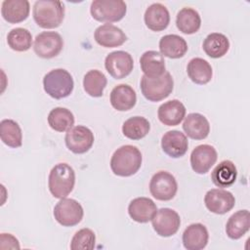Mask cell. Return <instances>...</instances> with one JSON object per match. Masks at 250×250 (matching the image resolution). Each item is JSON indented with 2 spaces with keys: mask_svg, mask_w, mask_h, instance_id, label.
<instances>
[{
  "mask_svg": "<svg viewBox=\"0 0 250 250\" xmlns=\"http://www.w3.org/2000/svg\"><path fill=\"white\" fill-rule=\"evenodd\" d=\"M142 153L132 145H125L117 148L110 159V169L119 177H130L136 174L142 166Z\"/></svg>",
  "mask_w": 250,
  "mask_h": 250,
  "instance_id": "cell-1",
  "label": "cell"
},
{
  "mask_svg": "<svg viewBox=\"0 0 250 250\" xmlns=\"http://www.w3.org/2000/svg\"><path fill=\"white\" fill-rule=\"evenodd\" d=\"M34 21L42 28L60 26L64 18V6L58 0H38L33 5Z\"/></svg>",
  "mask_w": 250,
  "mask_h": 250,
  "instance_id": "cell-2",
  "label": "cell"
},
{
  "mask_svg": "<svg viewBox=\"0 0 250 250\" xmlns=\"http://www.w3.org/2000/svg\"><path fill=\"white\" fill-rule=\"evenodd\" d=\"M75 185V172L67 163H58L50 171L48 188L51 194L56 198L66 197Z\"/></svg>",
  "mask_w": 250,
  "mask_h": 250,
  "instance_id": "cell-3",
  "label": "cell"
},
{
  "mask_svg": "<svg viewBox=\"0 0 250 250\" xmlns=\"http://www.w3.org/2000/svg\"><path fill=\"white\" fill-rule=\"evenodd\" d=\"M44 91L53 99L61 100L68 97L74 88L71 74L63 68H55L43 78Z\"/></svg>",
  "mask_w": 250,
  "mask_h": 250,
  "instance_id": "cell-4",
  "label": "cell"
},
{
  "mask_svg": "<svg viewBox=\"0 0 250 250\" xmlns=\"http://www.w3.org/2000/svg\"><path fill=\"white\" fill-rule=\"evenodd\" d=\"M174 80L170 72L165 71L161 76L150 78L143 75L141 91L144 97L150 102H159L166 99L173 91Z\"/></svg>",
  "mask_w": 250,
  "mask_h": 250,
  "instance_id": "cell-5",
  "label": "cell"
},
{
  "mask_svg": "<svg viewBox=\"0 0 250 250\" xmlns=\"http://www.w3.org/2000/svg\"><path fill=\"white\" fill-rule=\"evenodd\" d=\"M126 11V3L122 0H94L90 7L94 20L107 23L122 20Z\"/></svg>",
  "mask_w": 250,
  "mask_h": 250,
  "instance_id": "cell-6",
  "label": "cell"
},
{
  "mask_svg": "<svg viewBox=\"0 0 250 250\" xmlns=\"http://www.w3.org/2000/svg\"><path fill=\"white\" fill-rule=\"evenodd\" d=\"M81 204L72 198H62L54 207V217L62 227H73L83 219Z\"/></svg>",
  "mask_w": 250,
  "mask_h": 250,
  "instance_id": "cell-7",
  "label": "cell"
},
{
  "mask_svg": "<svg viewBox=\"0 0 250 250\" xmlns=\"http://www.w3.org/2000/svg\"><path fill=\"white\" fill-rule=\"evenodd\" d=\"M177 190V181L175 177L167 171H158L150 179L149 191L157 200H171L176 195Z\"/></svg>",
  "mask_w": 250,
  "mask_h": 250,
  "instance_id": "cell-8",
  "label": "cell"
},
{
  "mask_svg": "<svg viewBox=\"0 0 250 250\" xmlns=\"http://www.w3.org/2000/svg\"><path fill=\"white\" fill-rule=\"evenodd\" d=\"M63 47V40L56 31H43L36 35L33 43L34 53L42 59L58 56Z\"/></svg>",
  "mask_w": 250,
  "mask_h": 250,
  "instance_id": "cell-9",
  "label": "cell"
},
{
  "mask_svg": "<svg viewBox=\"0 0 250 250\" xmlns=\"http://www.w3.org/2000/svg\"><path fill=\"white\" fill-rule=\"evenodd\" d=\"M104 67L114 79H123L132 72L134 61L128 52L114 51L105 57Z\"/></svg>",
  "mask_w": 250,
  "mask_h": 250,
  "instance_id": "cell-10",
  "label": "cell"
},
{
  "mask_svg": "<svg viewBox=\"0 0 250 250\" xmlns=\"http://www.w3.org/2000/svg\"><path fill=\"white\" fill-rule=\"evenodd\" d=\"M64 142L70 151L75 154H82L92 147L94 134L88 127L77 125L67 131Z\"/></svg>",
  "mask_w": 250,
  "mask_h": 250,
  "instance_id": "cell-11",
  "label": "cell"
},
{
  "mask_svg": "<svg viewBox=\"0 0 250 250\" xmlns=\"http://www.w3.org/2000/svg\"><path fill=\"white\" fill-rule=\"evenodd\" d=\"M155 232L163 237H169L175 234L181 225L179 214L170 208H161L151 220Z\"/></svg>",
  "mask_w": 250,
  "mask_h": 250,
  "instance_id": "cell-12",
  "label": "cell"
},
{
  "mask_svg": "<svg viewBox=\"0 0 250 250\" xmlns=\"http://www.w3.org/2000/svg\"><path fill=\"white\" fill-rule=\"evenodd\" d=\"M204 203L210 212L223 215L234 207L235 198L229 190L223 188H213L206 192L204 196Z\"/></svg>",
  "mask_w": 250,
  "mask_h": 250,
  "instance_id": "cell-13",
  "label": "cell"
},
{
  "mask_svg": "<svg viewBox=\"0 0 250 250\" xmlns=\"http://www.w3.org/2000/svg\"><path fill=\"white\" fill-rule=\"evenodd\" d=\"M218 153L210 145H199L190 153V165L197 174H206L216 163Z\"/></svg>",
  "mask_w": 250,
  "mask_h": 250,
  "instance_id": "cell-14",
  "label": "cell"
},
{
  "mask_svg": "<svg viewBox=\"0 0 250 250\" xmlns=\"http://www.w3.org/2000/svg\"><path fill=\"white\" fill-rule=\"evenodd\" d=\"M188 142L187 136L178 130L166 132L161 139L162 150L172 158H179L188 151Z\"/></svg>",
  "mask_w": 250,
  "mask_h": 250,
  "instance_id": "cell-15",
  "label": "cell"
},
{
  "mask_svg": "<svg viewBox=\"0 0 250 250\" xmlns=\"http://www.w3.org/2000/svg\"><path fill=\"white\" fill-rule=\"evenodd\" d=\"M96 42L104 48H114L121 46L127 40L123 30L111 23H104L96 28L94 33Z\"/></svg>",
  "mask_w": 250,
  "mask_h": 250,
  "instance_id": "cell-16",
  "label": "cell"
},
{
  "mask_svg": "<svg viewBox=\"0 0 250 250\" xmlns=\"http://www.w3.org/2000/svg\"><path fill=\"white\" fill-rule=\"evenodd\" d=\"M156 212V204L148 197L134 198L128 206V214L131 219L141 224L151 221Z\"/></svg>",
  "mask_w": 250,
  "mask_h": 250,
  "instance_id": "cell-17",
  "label": "cell"
},
{
  "mask_svg": "<svg viewBox=\"0 0 250 250\" xmlns=\"http://www.w3.org/2000/svg\"><path fill=\"white\" fill-rule=\"evenodd\" d=\"M186 106L179 100H171L162 104L157 110L159 121L166 126L179 125L186 116Z\"/></svg>",
  "mask_w": 250,
  "mask_h": 250,
  "instance_id": "cell-18",
  "label": "cell"
},
{
  "mask_svg": "<svg viewBox=\"0 0 250 250\" xmlns=\"http://www.w3.org/2000/svg\"><path fill=\"white\" fill-rule=\"evenodd\" d=\"M109 102L114 109L127 111L135 106L137 95L135 90L128 84H119L111 90Z\"/></svg>",
  "mask_w": 250,
  "mask_h": 250,
  "instance_id": "cell-19",
  "label": "cell"
},
{
  "mask_svg": "<svg viewBox=\"0 0 250 250\" xmlns=\"http://www.w3.org/2000/svg\"><path fill=\"white\" fill-rule=\"evenodd\" d=\"M183 244L188 250H201L206 247L209 233L206 227L200 223L189 225L183 233Z\"/></svg>",
  "mask_w": 250,
  "mask_h": 250,
  "instance_id": "cell-20",
  "label": "cell"
},
{
  "mask_svg": "<svg viewBox=\"0 0 250 250\" xmlns=\"http://www.w3.org/2000/svg\"><path fill=\"white\" fill-rule=\"evenodd\" d=\"M145 23L152 31L164 30L170 22L168 9L161 3H153L147 7L144 16Z\"/></svg>",
  "mask_w": 250,
  "mask_h": 250,
  "instance_id": "cell-21",
  "label": "cell"
},
{
  "mask_svg": "<svg viewBox=\"0 0 250 250\" xmlns=\"http://www.w3.org/2000/svg\"><path fill=\"white\" fill-rule=\"evenodd\" d=\"M30 5L27 0H4L1 6L3 19L10 23H19L29 16Z\"/></svg>",
  "mask_w": 250,
  "mask_h": 250,
  "instance_id": "cell-22",
  "label": "cell"
},
{
  "mask_svg": "<svg viewBox=\"0 0 250 250\" xmlns=\"http://www.w3.org/2000/svg\"><path fill=\"white\" fill-rule=\"evenodd\" d=\"M183 130L190 139L203 140L210 133V124L204 115L193 112L185 117Z\"/></svg>",
  "mask_w": 250,
  "mask_h": 250,
  "instance_id": "cell-23",
  "label": "cell"
},
{
  "mask_svg": "<svg viewBox=\"0 0 250 250\" xmlns=\"http://www.w3.org/2000/svg\"><path fill=\"white\" fill-rule=\"evenodd\" d=\"M140 65L144 75L150 78L161 76L166 69L163 56L153 50L146 51L141 56Z\"/></svg>",
  "mask_w": 250,
  "mask_h": 250,
  "instance_id": "cell-24",
  "label": "cell"
},
{
  "mask_svg": "<svg viewBox=\"0 0 250 250\" xmlns=\"http://www.w3.org/2000/svg\"><path fill=\"white\" fill-rule=\"evenodd\" d=\"M160 54L169 59H180L188 51L186 40L177 34H167L161 37L159 41Z\"/></svg>",
  "mask_w": 250,
  "mask_h": 250,
  "instance_id": "cell-25",
  "label": "cell"
},
{
  "mask_svg": "<svg viewBox=\"0 0 250 250\" xmlns=\"http://www.w3.org/2000/svg\"><path fill=\"white\" fill-rule=\"evenodd\" d=\"M237 177V170L230 160L221 161L212 171L211 180L213 184L221 188H229L234 184Z\"/></svg>",
  "mask_w": 250,
  "mask_h": 250,
  "instance_id": "cell-26",
  "label": "cell"
},
{
  "mask_svg": "<svg viewBox=\"0 0 250 250\" xmlns=\"http://www.w3.org/2000/svg\"><path fill=\"white\" fill-rule=\"evenodd\" d=\"M250 228L249 211L239 210L233 213L226 224V232L230 239H239L242 237Z\"/></svg>",
  "mask_w": 250,
  "mask_h": 250,
  "instance_id": "cell-27",
  "label": "cell"
},
{
  "mask_svg": "<svg viewBox=\"0 0 250 250\" xmlns=\"http://www.w3.org/2000/svg\"><path fill=\"white\" fill-rule=\"evenodd\" d=\"M187 72L190 80L198 85L207 84L213 75L211 64L201 58L191 59L188 63Z\"/></svg>",
  "mask_w": 250,
  "mask_h": 250,
  "instance_id": "cell-28",
  "label": "cell"
},
{
  "mask_svg": "<svg viewBox=\"0 0 250 250\" xmlns=\"http://www.w3.org/2000/svg\"><path fill=\"white\" fill-rule=\"evenodd\" d=\"M178 29L185 34H193L201 26V18L198 12L192 8L185 7L181 9L176 17Z\"/></svg>",
  "mask_w": 250,
  "mask_h": 250,
  "instance_id": "cell-29",
  "label": "cell"
},
{
  "mask_svg": "<svg viewBox=\"0 0 250 250\" xmlns=\"http://www.w3.org/2000/svg\"><path fill=\"white\" fill-rule=\"evenodd\" d=\"M202 47L207 56L213 59H219L228 53L229 41L225 34L213 32L204 39Z\"/></svg>",
  "mask_w": 250,
  "mask_h": 250,
  "instance_id": "cell-30",
  "label": "cell"
},
{
  "mask_svg": "<svg viewBox=\"0 0 250 250\" xmlns=\"http://www.w3.org/2000/svg\"><path fill=\"white\" fill-rule=\"evenodd\" d=\"M49 126L57 132H67L74 125L73 113L65 107H55L48 114Z\"/></svg>",
  "mask_w": 250,
  "mask_h": 250,
  "instance_id": "cell-31",
  "label": "cell"
},
{
  "mask_svg": "<svg viewBox=\"0 0 250 250\" xmlns=\"http://www.w3.org/2000/svg\"><path fill=\"white\" fill-rule=\"evenodd\" d=\"M1 141L10 147H20L22 145V133L20 125L13 119H3L0 122Z\"/></svg>",
  "mask_w": 250,
  "mask_h": 250,
  "instance_id": "cell-32",
  "label": "cell"
},
{
  "mask_svg": "<svg viewBox=\"0 0 250 250\" xmlns=\"http://www.w3.org/2000/svg\"><path fill=\"white\" fill-rule=\"evenodd\" d=\"M106 84L107 80L105 75L98 69L89 70L83 78L84 91L94 98H100L104 95Z\"/></svg>",
  "mask_w": 250,
  "mask_h": 250,
  "instance_id": "cell-33",
  "label": "cell"
},
{
  "mask_svg": "<svg viewBox=\"0 0 250 250\" xmlns=\"http://www.w3.org/2000/svg\"><path fill=\"white\" fill-rule=\"evenodd\" d=\"M150 130L148 120L143 116H133L127 119L122 125L123 135L130 140H141Z\"/></svg>",
  "mask_w": 250,
  "mask_h": 250,
  "instance_id": "cell-34",
  "label": "cell"
},
{
  "mask_svg": "<svg viewBox=\"0 0 250 250\" xmlns=\"http://www.w3.org/2000/svg\"><path fill=\"white\" fill-rule=\"evenodd\" d=\"M7 43L14 51L25 52L31 47L32 35L26 28L16 27L8 33Z\"/></svg>",
  "mask_w": 250,
  "mask_h": 250,
  "instance_id": "cell-35",
  "label": "cell"
},
{
  "mask_svg": "<svg viewBox=\"0 0 250 250\" xmlns=\"http://www.w3.org/2000/svg\"><path fill=\"white\" fill-rule=\"evenodd\" d=\"M96 235L94 231L88 228H84L75 232L70 241V249L72 250H91L95 247Z\"/></svg>",
  "mask_w": 250,
  "mask_h": 250,
  "instance_id": "cell-36",
  "label": "cell"
},
{
  "mask_svg": "<svg viewBox=\"0 0 250 250\" xmlns=\"http://www.w3.org/2000/svg\"><path fill=\"white\" fill-rule=\"evenodd\" d=\"M1 241L8 242V249H20L19 240L11 233H1Z\"/></svg>",
  "mask_w": 250,
  "mask_h": 250,
  "instance_id": "cell-37",
  "label": "cell"
}]
</instances>
